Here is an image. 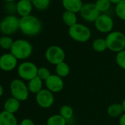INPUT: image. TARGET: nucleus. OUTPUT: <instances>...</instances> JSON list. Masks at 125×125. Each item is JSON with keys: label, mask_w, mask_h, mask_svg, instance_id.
<instances>
[{"label": "nucleus", "mask_w": 125, "mask_h": 125, "mask_svg": "<svg viewBox=\"0 0 125 125\" xmlns=\"http://www.w3.org/2000/svg\"><path fill=\"white\" fill-rule=\"evenodd\" d=\"M19 30L25 35L35 36L41 32L42 23L38 18L30 14L20 19Z\"/></svg>", "instance_id": "obj_1"}, {"label": "nucleus", "mask_w": 125, "mask_h": 125, "mask_svg": "<svg viewBox=\"0 0 125 125\" xmlns=\"http://www.w3.org/2000/svg\"><path fill=\"white\" fill-rule=\"evenodd\" d=\"M33 52V47L30 42L24 39L14 41L10 52L19 60H26L29 58Z\"/></svg>", "instance_id": "obj_2"}, {"label": "nucleus", "mask_w": 125, "mask_h": 125, "mask_svg": "<svg viewBox=\"0 0 125 125\" xmlns=\"http://www.w3.org/2000/svg\"><path fill=\"white\" fill-rule=\"evenodd\" d=\"M107 49L118 53L125 49V35L120 31H112L105 38Z\"/></svg>", "instance_id": "obj_3"}, {"label": "nucleus", "mask_w": 125, "mask_h": 125, "mask_svg": "<svg viewBox=\"0 0 125 125\" xmlns=\"http://www.w3.org/2000/svg\"><path fill=\"white\" fill-rule=\"evenodd\" d=\"M10 91L11 96L20 102L26 101L30 94V91L26 84L21 79H15L10 83Z\"/></svg>", "instance_id": "obj_4"}, {"label": "nucleus", "mask_w": 125, "mask_h": 125, "mask_svg": "<svg viewBox=\"0 0 125 125\" xmlns=\"http://www.w3.org/2000/svg\"><path fill=\"white\" fill-rule=\"evenodd\" d=\"M68 32L72 39L79 43L87 42L91 36L90 29L87 26L79 23H77L74 26L69 27Z\"/></svg>", "instance_id": "obj_5"}, {"label": "nucleus", "mask_w": 125, "mask_h": 125, "mask_svg": "<svg viewBox=\"0 0 125 125\" xmlns=\"http://www.w3.org/2000/svg\"><path fill=\"white\" fill-rule=\"evenodd\" d=\"M20 19L14 15L5 17L0 22V32L3 35L10 36L19 29Z\"/></svg>", "instance_id": "obj_6"}, {"label": "nucleus", "mask_w": 125, "mask_h": 125, "mask_svg": "<svg viewBox=\"0 0 125 125\" xmlns=\"http://www.w3.org/2000/svg\"><path fill=\"white\" fill-rule=\"evenodd\" d=\"M38 66L32 62L24 61L17 67L18 75L22 80L30 81L37 77Z\"/></svg>", "instance_id": "obj_7"}, {"label": "nucleus", "mask_w": 125, "mask_h": 125, "mask_svg": "<svg viewBox=\"0 0 125 125\" xmlns=\"http://www.w3.org/2000/svg\"><path fill=\"white\" fill-rule=\"evenodd\" d=\"M45 58L49 63L57 66L66 59V52L62 47L56 45L48 47L45 52Z\"/></svg>", "instance_id": "obj_8"}, {"label": "nucleus", "mask_w": 125, "mask_h": 125, "mask_svg": "<svg viewBox=\"0 0 125 125\" xmlns=\"http://www.w3.org/2000/svg\"><path fill=\"white\" fill-rule=\"evenodd\" d=\"M35 101L39 107L47 109L51 107L54 102V96L53 93L49 90L42 89L40 92L35 94Z\"/></svg>", "instance_id": "obj_9"}, {"label": "nucleus", "mask_w": 125, "mask_h": 125, "mask_svg": "<svg viewBox=\"0 0 125 125\" xmlns=\"http://www.w3.org/2000/svg\"><path fill=\"white\" fill-rule=\"evenodd\" d=\"M80 16L83 19L88 22H95L100 15V12L96 8L95 3L84 4L80 12Z\"/></svg>", "instance_id": "obj_10"}, {"label": "nucleus", "mask_w": 125, "mask_h": 125, "mask_svg": "<svg viewBox=\"0 0 125 125\" xmlns=\"http://www.w3.org/2000/svg\"><path fill=\"white\" fill-rule=\"evenodd\" d=\"M94 24L96 30L102 33H110L114 26L113 19L107 14H100Z\"/></svg>", "instance_id": "obj_11"}, {"label": "nucleus", "mask_w": 125, "mask_h": 125, "mask_svg": "<svg viewBox=\"0 0 125 125\" xmlns=\"http://www.w3.org/2000/svg\"><path fill=\"white\" fill-rule=\"evenodd\" d=\"M18 65V59L10 52L0 56V69L4 72H11Z\"/></svg>", "instance_id": "obj_12"}, {"label": "nucleus", "mask_w": 125, "mask_h": 125, "mask_svg": "<svg viewBox=\"0 0 125 125\" xmlns=\"http://www.w3.org/2000/svg\"><path fill=\"white\" fill-rule=\"evenodd\" d=\"M45 85L47 90L52 93H59L64 88V81L58 75L51 74V76L45 81Z\"/></svg>", "instance_id": "obj_13"}, {"label": "nucleus", "mask_w": 125, "mask_h": 125, "mask_svg": "<svg viewBox=\"0 0 125 125\" xmlns=\"http://www.w3.org/2000/svg\"><path fill=\"white\" fill-rule=\"evenodd\" d=\"M16 5V12L21 17L30 15L32 10V3L29 0H19Z\"/></svg>", "instance_id": "obj_14"}, {"label": "nucleus", "mask_w": 125, "mask_h": 125, "mask_svg": "<svg viewBox=\"0 0 125 125\" xmlns=\"http://www.w3.org/2000/svg\"><path fill=\"white\" fill-rule=\"evenodd\" d=\"M62 5L66 10L74 13H80L83 6L82 0H62Z\"/></svg>", "instance_id": "obj_15"}, {"label": "nucleus", "mask_w": 125, "mask_h": 125, "mask_svg": "<svg viewBox=\"0 0 125 125\" xmlns=\"http://www.w3.org/2000/svg\"><path fill=\"white\" fill-rule=\"evenodd\" d=\"M21 102L16 99V98L11 96L7 99L4 103V110L8 113L15 114L20 108Z\"/></svg>", "instance_id": "obj_16"}, {"label": "nucleus", "mask_w": 125, "mask_h": 125, "mask_svg": "<svg viewBox=\"0 0 125 125\" xmlns=\"http://www.w3.org/2000/svg\"><path fill=\"white\" fill-rule=\"evenodd\" d=\"M0 125H19V124L15 114L3 110L0 113Z\"/></svg>", "instance_id": "obj_17"}, {"label": "nucleus", "mask_w": 125, "mask_h": 125, "mask_svg": "<svg viewBox=\"0 0 125 125\" xmlns=\"http://www.w3.org/2000/svg\"><path fill=\"white\" fill-rule=\"evenodd\" d=\"M43 80H41L38 77H35L31 80L28 81L27 87L30 93L37 94L43 89Z\"/></svg>", "instance_id": "obj_18"}, {"label": "nucleus", "mask_w": 125, "mask_h": 125, "mask_svg": "<svg viewBox=\"0 0 125 125\" xmlns=\"http://www.w3.org/2000/svg\"><path fill=\"white\" fill-rule=\"evenodd\" d=\"M107 113L112 118H119L124 113L121 103H113L107 107Z\"/></svg>", "instance_id": "obj_19"}, {"label": "nucleus", "mask_w": 125, "mask_h": 125, "mask_svg": "<svg viewBox=\"0 0 125 125\" xmlns=\"http://www.w3.org/2000/svg\"><path fill=\"white\" fill-rule=\"evenodd\" d=\"M62 20L69 27H71L77 23V17L76 16V13L67 10H65L62 13Z\"/></svg>", "instance_id": "obj_20"}, {"label": "nucleus", "mask_w": 125, "mask_h": 125, "mask_svg": "<svg viewBox=\"0 0 125 125\" xmlns=\"http://www.w3.org/2000/svg\"><path fill=\"white\" fill-rule=\"evenodd\" d=\"M55 72L57 75H58L62 78H64L69 75L71 69L67 62L64 61L55 66Z\"/></svg>", "instance_id": "obj_21"}, {"label": "nucleus", "mask_w": 125, "mask_h": 125, "mask_svg": "<svg viewBox=\"0 0 125 125\" xmlns=\"http://www.w3.org/2000/svg\"><path fill=\"white\" fill-rule=\"evenodd\" d=\"M67 121L60 114H54L49 116L46 121V125H66Z\"/></svg>", "instance_id": "obj_22"}, {"label": "nucleus", "mask_w": 125, "mask_h": 125, "mask_svg": "<svg viewBox=\"0 0 125 125\" xmlns=\"http://www.w3.org/2000/svg\"><path fill=\"white\" fill-rule=\"evenodd\" d=\"M92 49L96 52H103L107 49L105 38H96L92 43Z\"/></svg>", "instance_id": "obj_23"}, {"label": "nucleus", "mask_w": 125, "mask_h": 125, "mask_svg": "<svg viewBox=\"0 0 125 125\" xmlns=\"http://www.w3.org/2000/svg\"><path fill=\"white\" fill-rule=\"evenodd\" d=\"M59 114L66 121L71 119L74 115V110L69 104H63L60 108Z\"/></svg>", "instance_id": "obj_24"}, {"label": "nucleus", "mask_w": 125, "mask_h": 125, "mask_svg": "<svg viewBox=\"0 0 125 125\" xmlns=\"http://www.w3.org/2000/svg\"><path fill=\"white\" fill-rule=\"evenodd\" d=\"M14 41L10 36L3 35L0 37V47L5 50H10L13 46Z\"/></svg>", "instance_id": "obj_25"}, {"label": "nucleus", "mask_w": 125, "mask_h": 125, "mask_svg": "<svg viewBox=\"0 0 125 125\" xmlns=\"http://www.w3.org/2000/svg\"><path fill=\"white\" fill-rule=\"evenodd\" d=\"M110 4L109 0H96L95 5L100 13H104L109 10Z\"/></svg>", "instance_id": "obj_26"}, {"label": "nucleus", "mask_w": 125, "mask_h": 125, "mask_svg": "<svg viewBox=\"0 0 125 125\" xmlns=\"http://www.w3.org/2000/svg\"><path fill=\"white\" fill-rule=\"evenodd\" d=\"M32 5L38 10H45L50 4V0H32Z\"/></svg>", "instance_id": "obj_27"}, {"label": "nucleus", "mask_w": 125, "mask_h": 125, "mask_svg": "<svg viewBox=\"0 0 125 125\" xmlns=\"http://www.w3.org/2000/svg\"><path fill=\"white\" fill-rule=\"evenodd\" d=\"M116 16L121 20L125 21V0L121 1L115 6Z\"/></svg>", "instance_id": "obj_28"}, {"label": "nucleus", "mask_w": 125, "mask_h": 125, "mask_svg": "<svg viewBox=\"0 0 125 125\" xmlns=\"http://www.w3.org/2000/svg\"><path fill=\"white\" fill-rule=\"evenodd\" d=\"M115 60L118 67L125 71V49L116 53Z\"/></svg>", "instance_id": "obj_29"}, {"label": "nucleus", "mask_w": 125, "mask_h": 125, "mask_svg": "<svg viewBox=\"0 0 125 125\" xmlns=\"http://www.w3.org/2000/svg\"><path fill=\"white\" fill-rule=\"evenodd\" d=\"M51 74H52L49 69L46 67H40L38 69L37 77H38L41 80H42L44 82L51 76Z\"/></svg>", "instance_id": "obj_30"}, {"label": "nucleus", "mask_w": 125, "mask_h": 125, "mask_svg": "<svg viewBox=\"0 0 125 125\" xmlns=\"http://www.w3.org/2000/svg\"><path fill=\"white\" fill-rule=\"evenodd\" d=\"M19 125H35V123L31 118H25L21 120Z\"/></svg>", "instance_id": "obj_31"}, {"label": "nucleus", "mask_w": 125, "mask_h": 125, "mask_svg": "<svg viewBox=\"0 0 125 125\" xmlns=\"http://www.w3.org/2000/svg\"><path fill=\"white\" fill-rule=\"evenodd\" d=\"M118 124L119 125H125V113L118 118Z\"/></svg>", "instance_id": "obj_32"}, {"label": "nucleus", "mask_w": 125, "mask_h": 125, "mask_svg": "<svg viewBox=\"0 0 125 125\" xmlns=\"http://www.w3.org/2000/svg\"><path fill=\"white\" fill-rule=\"evenodd\" d=\"M3 93H4V88L2 85L0 84V97H2V96L3 95Z\"/></svg>", "instance_id": "obj_33"}, {"label": "nucleus", "mask_w": 125, "mask_h": 125, "mask_svg": "<svg viewBox=\"0 0 125 125\" xmlns=\"http://www.w3.org/2000/svg\"><path fill=\"white\" fill-rule=\"evenodd\" d=\"M109 1L110 2V3H113V4H118L121 0H109Z\"/></svg>", "instance_id": "obj_34"}, {"label": "nucleus", "mask_w": 125, "mask_h": 125, "mask_svg": "<svg viewBox=\"0 0 125 125\" xmlns=\"http://www.w3.org/2000/svg\"><path fill=\"white\" fill-rule=\"evenodd\" d=\"M121 105H122V107H123L124 112L125 113V99L122 101V102H121Z\"/></svg>", "instance_id": "obj_35"}, {"label": "nucleus", "mask_w": 125, "mask_h": 125, "mask_svg": "<svg viewBox=\"0 0 125 125\" xmlns=\"http://www.w3.org/2000/svg\"><path fill=\"white\" fill-rule=\"evenodd\" d=\"M3 1L6 2H13L16 0H3Z\"/></svg>", "instance_id": "obj_36"}, {"label": "nucleus", "mask_w": 125, "mask_h": 125, "mask_svg": "<svg viewBox=\"0 0 125 125\" xmlns=\"http://www.w3.org/2000/svg\"><path fill=\"white\" fill-rule=\"evenodd\" d=\"M40 125H46V124H40Z\"/></svg>", "instance_id": "obj_37"}, {"label": "nucleus", "mask_w": 125, "mask_h": 125, "mask_svg": "<svg viewBox=\"0 0 125 125\" xmlns=\"http://www.w3.org/2000/svg\"><path fill=\"white\" fill-rule=\"evenodd\" d=\"M29 1H30V2H32V0H29Z\"/></svg>", "instance_id": "obj_38"}]
</instances>
